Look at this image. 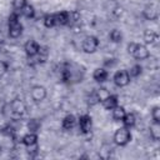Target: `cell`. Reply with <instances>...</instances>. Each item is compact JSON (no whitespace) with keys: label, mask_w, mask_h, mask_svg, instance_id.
I'll return each mask as SVG.
<instances>
[{"label":"cell","mask_w":160,"mask_h":160,"mask_svg":"<svg viewBox=\"0 0 160 160\" xmlns=\"http://www.w3.org/2000/svg\"><path fill=\"white\" fill-rule=\"evenodd\" d=\"M99 48V39L94 35H89L82 40L81 49L86 54H94Z\"/></svg>","instance_id":"8992f818"},{"label":"cell","mask_w":160,"mask_h":160,"mask_svg":"<svg viewBox=\"0 0 160 160\" xmlns=\"http://www.w3.org/2000/svg\"><path fill=\"white\" fill-rule=\"evenodd\" d=\"M48 58H49V49L46 46H41L40 45V49H39L38 54L35 56L28 58V59H29V64L36 65V64H44V62H46Z\"/></svg>","instance_id":"ba28073f"},{"label":"cell","mask_w":160,"mask_h":160,"mask_svg":"<svg viewBox=\"0 0 160 160\" xmlns=\"http://www.w3.org/2000/svg\"><path fill=\"white\" fill-rule=\"evenodd\" d=\"M40 126H41V124L38 119H30L28 121V129L31 132H38L40 130Z\"/></svg>","instance_id":"4316f807"},{"label":"cell","mask_w":160,"mask_h":160,"mask_svg":"<svg viewBox=\"0 0 160 160\" xmlns=\"http://www.w3.org/2000/svg\"><path fill=\"white\" fill-rule=\"evenodd\" d=\"M121 122H122V125H124L125 128H128V129L134 128L135 124H136V116H135V114H134V112H126L125 116L122 118Z\"/></svg>","instance_id":"d6986e66"},{"label":"cell","mask_w":160,"mask_h":160,"mask_svg":"<svg viewBox=\"0 0 160 160\" xmlns=\"http://www.w3.org/2000/svg\"><path fill=\"white\" fill-rule=\"evenodd\" d=\"M8 30H9V36L12 39H18L22 34V24L20 22V12L12 11L10 12L8 18Z\"/></svg>","instance_id":"7a4b0ae2"},{"label":"cell","mask_w":160,"mask_h":160,"mask_svg":"<svg viewBox=\"0 0 160 160\" xmlns=\"http://www.w3.org/2000/svg\"><path fill=\"white\" fill-rule=\"evenodd\" d=\"M46 88L42 85H34L30 89V96L35 102H41L45 98H46Z\"/></svg>","instance_id":"30bf717a"},{"label":"cell","mask_w":160,"mask_h":160,"mask_svg":"<svg viewBox=\"0 0 160 160\" xmlns=\"http://www.w3.org/2000/svg\"><path fill=\"white\" fill-rule=\"evenodd\" d=\"M38 140H39L38 134H36V132H31V131H29L28 134H25V135L21 138V142H22V145L26 146V148L32 146V145H36V144H38Z\"/></svg>","instance_id":"5bb4252c"},{"label":"cell","mask_w":160,"mask_h":160,"mask_svg":"<svg viewBox=\"0 0 160 160\" xmlns=\"http://www.w3.org/2000/svg\"><path fill=\"white\" fill-rule=\"evenodd\" d=\"M128 52L136 60H146L150 56L149 49L144 44H138V42H129L128 44Z\"/></svg>","instance_id":"3957f363"},{"label":"cell","mask_w":160,"mask_h":160,"mask_svg":"<svg viewBox=\"0 0 160 160\" xmlns=\"http://www.w3.org/2000/svg\"><path fill=\"white\" fill-rule=\"evenodd\" d=\"M128 72H129V75H130L131 79L139 78V76L141 75V72H142V66H141L140 64H135V65H132V66L128 70Z\"/></svg>","instance_id":"d4e9b609"},{"label":"cell","mask_w":160,"mask_h":160,"mask_svg":"<svg viewBox=\"0 0 160 160\" xmlns=\"http://www.w3.org/2000/svg\"><path fill=\"white\" fill-rule=\"evenodd\" d=\"M75 125H76V118L72 114H68L61 121V126L64 130H71L74 129Z\"/></svg>","instance_id":"2e32d148"},{"label":"cell","mask_w":160,"mask_h":160,"mask_svg":"<svg viewBox=\"0 0 160 160\" xmlns=\"http://www.w3.org/2000/svg\"><path fill=\"white\" fill-rule=\"evenodd\" d=\"M101 105L104 106V109L106 110H112L115 106L119 105V98L114 94H109L102 101H101Z\"/></svg>","instance_id":"7c38bea8"},{"label":"cell","mask_w":160,"mask_h":160,"mask_svg":"<svg viewBox=\"0 0 160 160\" xmlns=\"http://www.w3.org/2000/svg\"><path fill=\"white\" fill-rule=\"evenodd\" d=\"M56 26H65L69 25V11H59L55 14Z\"/></svg>","instance_id":"9a60e30c"},{"label":"cell","mask_w":160,"mask_h":160,"mask_svg":"<svg viewBox=\"0 0 160 160\" xmlns=\"http://www.w3.org/2000/svg\"><path fill=\"white\" fill-rule=\"evenodd\" d=\"M112 81H114V84H115L118 88H124V86H126V85L130 84L131 78H130L128 70L121 69V70H118V71L114 74Z\"/></svg>","instance_id":"52a82bcc"},{"label":"cell","mask_w":160,"mask_h":160,"mask_svg":"<svg viewBox=\"0 0 160 160\" xmlns=\"http://www.w3.org/2000/svg\"><path fill=\"white\" fill-rule=\"evenodd\" d=\"M20 14H21L22 16L28 18V19H32V18L35 16V9H34V6H32L31 4L26 2L25 6L20 10Z\"/></svg>","instance_id":"7402d4cb"},{"label":"cell","mask_w":160,"mask_h":160,"mask_svg":"<svg viewBox=\"0 0 160 160\" xmlns=\"http://www.w3.org/2000/svg\"><path fill=\"white\" fill-rule=\"evenodd\" d=\"M142 15L146 20H150V21H154L158 19V10L154 5H150V6H146L142 11Z\"/></svg>","instance_id":"ac0fdd59"},{"label":"cell","mask_w":160,"mask_h":160,"mask_svg":"<svg viewBox=\"0 0 160 160\" xmlns=\"http://www.w3.org/2000/svg\"><path fill=\"white\" fill-rule=\"evenodd\" d=\"M125 114H126V110H125V108L121 106V105H118V106H115V108L111 110V115H112V119H114L115 121H121L122 118L125 116Z\"/></svg>","instance_id":"ffe728a7"},{"label":"cell","mask_w":160,"mask_h":160,"mask_svg":"<svg viewBox=\"0 0 160 160\" xmlns=\"http://www.w3.org/2000/svg\"><path fill=\"white\" fill-rule=\"evenodd\" d=\"M26 2H28L26 0H12V8H14V10H15V11L20 12V10L25 6V4H26Z\"/></svg>","instance_id":"83f0119b"},{"label":"cell","mask_w":160,"mask_h":160,"mask_svg":"<svg viewBox=\"0 0 160 160\" xmlns=\"http://www.w3.org/2000/svg\"><path fill=\"white\" fill-rule=\"evenodd\" d=\"M85 76V68L74 61H65L60 65V79L62 82L74 85L81 82Z\"/></svg>","instance_id":"6da1fadb"},{"label":"cell","mask_w":160,"mask_h":160,"mask_svg":"<svg viewBox=\"0 0 160 160\" xmlns=\"http://www.w3.org/2000/svg\"><path fill=\"white\" fill-rule=\"evenodd\" d=\"M86 102H88V105H90V106H95V105H98V104L100 102V98H99V94H98L96 90H92V91H90V92L88 94Z\"/></svg>","instance_id":"603a6c76"},{"label":"cell","mask_w":160,"mask_h":160,"mask_svg":"<svg viewBox=\"0 0 160 160\" xmlns=\"http://www.w3.org/2000/svg\"><path fill=\"white\" fill-rule=\"evenodd\" d=\"M130 141H131V132H130V129L122 126V128H119V129L114 132V142H115L118 146H126Z\"/></svg>","instance_id":"5b68a950"},{"label":"cell","mask_w":160,"mask_h":160,"mask_svg":"<svg viewBox=\"0 0 160 160\" xmlns=\"http://www.w3.org/2000/svg\"><path fill=\"white\" fill-rule=\"evenodd\" d=\"M149 130H150V138L154 141H158L160 139V122L159 121H152Z\"/></svg>","instance_id":"44dd1931"},{"label":"cell","mask_w":160,"mask_h":160,"mask_svg":"<svg viewBox=\"0 0 160 160\" xmlns=\"http://www.w3.org/2000/svg\"><path fill=\"white\" fill-rule=\"evenodd\" d=\"M8 69H9L8 62H6V61H4V60H0V76H1V75H4V74L8 71Z\"/></svg>","instance_id":"f546056e"},{"label":"cell","mask_w":160,"mask_h":160,"mask_svg":"<svg viewBox=\"0 0 160 160\" xmlns=\"http://www.w3.org/2000/svg\"><path fill=\"white\" fill-rule=\"evenodd\" d=\"M42 22H44V25H45L46 28H54V26H56L55 14H48V15H45Z\"/></svg>","instance_id":"484cf974"},{"label":"cell","mask_w":160,"mask_h":160,"mask_svg":"<svg viewBox=\"0 0 160 160\" xmlns=\"http://www.w3.org/2000/svg\"><path fill=\"white\" fill-rule=\"evenodd\" d=\"M108 78H109V71L105 68H96L92 72V79L96 82H104L108 80Z\"/></svg>","instance_id":"4fadbf2b"},{"label":"cell","mask_w":160,"mask_h":160,"mask_svg":"<svg viewBox=\"0 0 160 160\" xmlns=\"http://www.w3.org/2000/svg\"><path fill=\"white\" fill-rule=\"evenodd\" d=\"M39 49H40V44L38 41H35V40H28L25 42V45H24V51H25L28 58L35 56L38 54Z\"/></svg>","instance_id":"8fae6325"},{"label":"cell","mask_w":160,"mask_h":160,"mask_svg":"<svg viewBox=\"0 0 160 160\" xmlns=\"http://www.w3.org/2000/svg\"><path fill=\"white\" fill-rule=\"evenodd\" d=\"M122 32L120 31V30H118V29H112L111 31H110V34H109V39H110V41H112V42H115V44H120L121 41H122Z\"/></svg>","instance_id":"cb8c5ba5"},{"label":"cell","mask_w":160,"mask_h":160,"mask_svg":"<svg viewBox=\"0 0 160 160\" xmlns=\"http://www.w3.org/2000/svg\"><path fill=\"white\" fill-rule=\"evenodd\" d=\"M144 40H145L146 44L152 45V44H156V41L159 40V35H158L156 31H154L151 29H146L144 31Z\"/></svg>","instance_id":"e0dca14e"},{"label":"cell","mask_w":160,"mask_h":160,"mask_svg":"<svg viewBox=\"0 0 160 160\" xmlns=\"http://www.w3.org/2000/svg\"><path fill=\"white\" fill-rule=\"evenodd\" d=\"M76 121H78V125H79V130L82 134H89L91 131V129H92V120H91L90 115H88V114L80 115Z\"/></svg>","instance_id":"9c48e42d"},{"label":"cell","mask_w":160,"mask_h":160,"mask_svg":"<svg viewBox=\"0 0 160 160\" xmlns=\"http://www.w3.org/2000/svg\"><path fill=\"white\" fill-rule=\"evenodd\" d=\"M151 119L152 121H159L160 122V106H154L151 110Z\"/></svg>","instance_id":"f1b7e54d"},{"label":"cell","mask_w":160,"mask_h":160,"mask_svg":"<svg viewBox=\"0 0 160 160\" xmlns=\"http://www.w3.org/2000/svg\"><path fill=\"white\" fill-rule=\"evenodd\" d=\"M110 61H105V69H108V68H112L115 64H116V60L115 59H109Z\"/></svg>","instance_id":"4dcf8cb0"},{"label":"cell","mask_w":160,"mask_h":160,"mask_svg":"<svg viewBox=\"0 0 160 160\" xmlns=\"http://www.w3.org/2000/svg\"><path fill=\"white\" fill-rule=\"evenodd\" d=\"M8 108H9V114L16 119H21L25 115L26 109H28L26 104L21 99H14L12 101H10L8 104Z\"/></svg>","instance_id":"277c9868"}]
</instances>
